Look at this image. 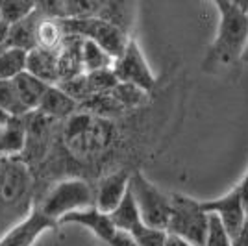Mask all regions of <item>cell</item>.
<instances>
[{"instance_id":"obj_14","label":"cell","mask_w":248,"mask_h":246,"mask_svg":"<svg viewBox=\"0 0 248 246\" xmlns=\"http://www.w3.org/2000/svg\"><path fill=\"white\" fill-rule=\"evenodd\" d=\"M26 72L39 78L48 85L58 83V52L45 48H31L26 54Z\"/></svg>"},{"instance_id":"obj_8","label":"cell","mask_w":248,"mask_h":246,"mask_svg":"<svg viewBox=\"0 0 248 246\" xmlns=\"http://www.w3.org/2000/svg\"><path fill=\"white\" fill-rule=\"evenodd\" d=\"M30 167L21 157H0V204H19L30 189Z\"/></svg>"},{"instance_id":"obj_11","label":"cell","mask_w":248,"mask_h":246,"mask_svg":"<svg viewBox=\"0 0 248 246\" xmlns=\"http://www.w3.org/2000/svg\"><path fill=\"white\" fill-rule=\"evenodd\" d=\"M132 172L128 169H119L111 174L104 176L94 189V205L100 213L109 215L117 205L123 202L124 195L130 189Z\"/></svg>"},{"instance_id":"obj_23","label":"cell","mask_w":248,"mask_h":246,"mask_svg":"<svg viewBox=\"0 0 248 246\" xmlns=\"http://www.w3.org/2000/svg\"><path fill=\"white\" fill-rule=\"evenodd\" d=\"M108 94H109L115 102L123 108L124 111H126V109H130V108L139 106V104L146 98L145 91L137 89V87H134V85H128V83H117V85H115L113 89L108 92Z\"/></svg>"},{"instance_id":"obj_15","label":"cell","mask_w":248,"mask_h":246,"mask_svg":"<svg viewBox=\"0 0 248 246\" xmlns=\"http://www.w3.org/2000/svg\"><path fill=\"white\" fill-rule=\"evenodd\" d=\"M24 117H11L10 123L0 130V154L2 157H21L24 154V148H26Z\"/></svg>"},{"instance_id":"obj_2","label":"cell","mask_w":248,"mask_h":246,"mask_svg":"<svg viewBox=\"0 0 248 246\" xmlns=\"http://www.w3.org/2000/svg\"><path fill=\"white\" fill-rule=\"evenodd\" d=\"M113 139L115 126L109 119L82 109L63 123V143L76 159L98 157L113 144Z\"/></svg>"},{"instance_id":"obj_10","label":"cell","mask_w":248,"mask_h":246,"mask_svg":"<svg viewBox=\"0 0 248 246\" xmlns=\"http://www.w3.org/2000/svg\"><path fill=\"white\" fill-rule=\"evenodd\" d=\"M56 222L43 215L41 211L33 209L30 215L24 216L19 224L11 226L10 230L0 237V246H33L35 241L52 228Z\"/></svg>"},{"instance_id":"obj_27","label":"cell","mask_w":248,"mask_h":246,"mask_svg":"<svg viewBox=\"0 0 248 246\" xmlns=\"http://www.w3.org/2000/svg\"><path fill=\"white\" fill-rule=\"evenodd\" d=\"M104 246H137V243L134 241V237L130 233H124V231H115V235L111 237V241Z\"/></svg>"},{"instance_id":"obj_20","label":"cell","mask_w":248,"mask_h":246,"mask_svg":"<svg viewBox=\"0 0 248 246\" xmlns=\"http://www.w3.org/2000/svg\"><path fill=\"white\" fill-rule=\"evenodd\" d=\"M26 50L4 46L0 54V82H13L19 74L26 72Z\"/></svg>"},{"instance_id":"obj_5","label":"cell","mask_w":248,"mask_h":246,"mask_svg":"<svg viewBox=\"0 0 248 246\" xmlns=\"http://www.w3.org/2000/svg\"><path fill=\"white\" fill-rule=\"evenodd\" d=\"M207 213L200 207V202L172 193V211L167 224V235L178 237L191 246H204L207 231Z\"/></svg>"},{"instance_id":"obj_25","label":"cell","mask_w":248,"mask_h":246,"mask_svg":"<svg viewBox=\"0 0 248 246\" xmlns=\"http://www.w3.org/2000/svg\"><path fill=\"white\" fill-rule=\"evenodd\" d=\"M130 235L134 237L137 246H167V237H169L163 230H154L145 224L137 226Z\"/></svg>"},{"instance_id":"obj_32","label":"cell","mask_w":248,"mask_h":246,"mask_svg":"<svg viewBox=\"0 0 248 246\" xmlns=\"http://www.w3.org/2000/svg\"><path fill=\"white\" fill-rule=\"evenodd\" d=\"M243 62H248V46L247 50H245V54H243Z\"/></svg>"},{"instance_id":"obj_4","label":"cell","mask_w":248,"mask_h":246,"mask_svg":"<svg viewBox=\"0 0 248 246\" xmlns=\"http://www.w3.org/2000/svg\"><path fill=\"white\" fill-rule=\"evenodd\" d=\"M130 191L137 205L141 222L148 228L165 231L169 218H170V211H172V195L161 191L141 170L132 172Z\"/></svg>"},{"instance_id":"obj_31","label":"cell","mask_w":248,"mask_h":246,"mask_svg":"<svg viewBox=\"0 0 248 246\" xmlns=\"http://www.w3.org/2000/svg\"><path fill=\"white\" fill-rule=\"evenodd\" d=\"M10 115H8V113L6 111H2V109H0V130H2V128H4V126H6V124L10 123Z\"/></svg>"},{"instance_id":"obj_30","label":"cell","mask_w":248,"mask_h":246,"mask_svg":"<svg viewBox=\"0 0 248 246\" xmlns=\"http://www.w3.org/2000/svg\"><path fill=\"white\" fill-rule=\"evenodd\" d=\"M8 33H10V26L6 22L0 21V46H6V41H8Z\"/></svg>"},{"instance_id":"obj_34","label":"cell","mask_w":248,"mask_h":246,"mask_svg":"<svg viewBox=\"0 0 248 246\" xmlns=\"http://www.w3.org/2000/svg\"><path fill=\"white\" fill-rule=\"evenodd\" d=\"M2 50H4V46H0V54H2Z\"/></svg>"},{"instance_id":"obj_16","label":"cell","mask_w":248,"mask_h":246,"mask_svg":"<svg viewBox=\"0 0 248 246\" xmlns=\"http://www.w3.org/2000/svg\"><path fill=\"white\" fill-rule=\"evenodd\" d=\"M45 19L39 8H35V11L28 15L26 19H22L21 22L10 26V33H8V41L6 46L11 48H21V50H31L35 48V30L39 26V22Z\"/></svg>"},{"instance_id":"obj_28","label":"cell","mask_w":248,"mask_h":246,"mask_svg":"<svg viewBox=\"0 0 248 246\" xmlns=\"http://www.w3.org/2000/svg\"><path fill=\"white\" fill-rule=\"evenodd\" d=\"M235 189H237L239 196H241V202L245 205V209H248V169L247 172H245V176H243V180L235 185Z\"/></svg>"},{"instance_id":"obj_13","label":"cell","mask_w":248,"mask_h":246,"mask_svg":"<svg viewBox=\"0 0 248 246\" xmlns=\"http://www.w3.org/2000/svg\"><path fill=\"white\" fill-rule=\"evenodd\" d=\"M78 109H80V104L74 102L73 98H71L69 94H65L60 87L50 85V87L46 89V92H45L39 108H37V113H41L43 117L50 119L54 123H58V121H63V123H65V121L71 119Z\"/></svg>"},{"instance_id":"obj_17","label":"cell","mask_w":248,"mask_h":246,"mask_svg":"<svg viewBox=\"0 0 248 246\" xmlns=\"http://www.w3.org/2000/svg\"><path fill=\"white\" fill-rule=\"evenodd\" d=\"M13 85H15V91L19 94V100L24 106L26 113H33L37 111L39 104H41L43 96L46 89L50 87L48 83H45L43 80L31 76L30 72H22L19 74L15 80H13Z\"/></svg>"},{"instance_id":"obj_18","label":"cell","mask_w":248,"mask_h":246,"mask_svg":"<svg viewBox=\"0 0 248 246\" xmlns=\"http://www.w3.org/2000/svg\"><path fill=\"white\" fill-rule=\"evenodd\" d=\"M109 220L113 222L115 230L124 231V233H132L137 226L143 224L130 189H128V193L124 195L123 202H121V204L117 205L113 211L109 213Z\"/></svg>"},{"instance_id":"obj_22","label":"cell","mask_w":248,"mask_h":246,"mask_svg":"<svg viewBox=\"0 0 248 246\" xmlns=\"http://www.w3.org/2000/svg\"><path fill=\"white\" fill-rule=\"evenodd\" d=\"M37 8V4L33 2H24V0H8V2H0V21L6 22L8 26H13L22 19H26L31 15Z\"/></svg>"},{"instance_id":"obj_33","label":"cell","mask_w":248,"mask_h":246,"mask_svg":"<svg viewBox=\"0 0 248 246\" xmlns=\"http://www.w3.org/2000/svg\"><path fill=\"white\" fill-rule=\"evenodd\" d=\"M245 222L248 224V209H247V216H245Z\"/></svg>"},{"instance_id":"obj_6","label":"cell","mask_w":248,"mask_h":246,"mask_svg":"<svg viewBox=\"0 0 248 246\" xmlns=\"http://www.w3.org/2000/svg\"><path fill=\"white\" fill-rule=\"evenodd\" d=\"M65 35H76L87 41L98 45L106 54H109L117 60L123 54L126 43L130 41L128 33L121 28L113 26L111 22L104 21L100 17H89V19H65L60 21Z\"/></svg>"},{"instance_id":"obj_9","label":"cell","mask_w":248,"mask_h":246,"mask_svg":"<svg viewBox=\"0 0 248 246\" xmlns=\"http://www.w3.org/2000/svg\"><path fill=\"white\" fill-rule=\"evenodd\" d=\"M200 207L206 211L207 215H215L226 228L228 235L233 237L239 230L245 226V216L247 209L241 202L237 189L233 187L230 193L218 196L215 200H204L200 202Z\"/></svg>"},{"instance_id":"obj_29","label":"cell","mask_w":248,"mask_h":246,"mask_svg":"<svg viewBox=\"0 0 248 246\" xmlns=\"http://www.w3.org/2000/svg\"><path fill=\"white\" fill-rule=\"evenodd\" d=\"M230 246H248V224L245 222V226L239 230L235 235L232 237Z\"/></svg>"},{"instance_id":"obj_1","label":"cell","mask_w":248,"mask_h":246,"mask_svg":"<svg viewBox=\"0 0 248 246\" xmlns=\"http://www.w3.org/2000/svg\"><path fill=\"white\" fill-rule=\"evenodd\" d=\"M213 6L218 10V26L204 60L206 71L237 63L248 46V4L215 2Z\"/></svg>"},{"instance_id":"obj_3","label":"cell","mask_w":248,"mask_h":246,"mask_svg":"<svg viewBox=\"0 0 248 246\" xmlns=\"http://www.w3.org/2000/svg\"><path fill=\"white\" fill-rule=\"evenodd\" d=\"M94 205V189L83 178H67L48 189L37 211L52 222H60L63 216Z\"/></svg>"},{"instance_id":"obj_26","label":"cell","mask_w":248,"mask_h":246,"mask_svg":"<svg viewBox=\"0 0 248 246\" xmlns=\"http://www.w3.org/2000/svg\"><path fill=\"white\" fill-rule=\"evenodd\" d=\"M232 237L228 235L226 228L215 215L207 216V231L204 246H230Z\"/></svg>"},{"instance_id":"obj_19","label":"cell","mask_w":248,"mask_h":246,"mask_svg":"<svg viewBox=\"0 0 248 246\" xmlns=\"http://www.w3.org/2000/svg\"><path fill=\"white\" fill-rule=\"evenodd\" d=\"M63 41H65V31H63L60 21L43 19L39 22V26L35 30V46L50 52H60Z\"/></svg>"},{"instance_id":"obj_21","label":"cell","mask_w":248,"mask_h":246,"mask_svg":"<svg viewBox=\"0 0 248 246\" xmlns=\"http://www.w3.org/2000/svg\"><path fill=\"white\" fill-rule=\"evenodd\" d=\"M80 58H82V69L83 72H96L104 71V69H111L113 65V58L109 54L94 45L93 41H82V52H80Z\"/></svg>"},{"instance_id":"obj_12","label":"cell","mask_w":248,"mask_h":246,"mask_svg":"<svg viewBox=\"0 0 248 246\" xmlns=\"http://www.w3.org/2000/svg\"><path fill=\"white\" fill-rule=\"evenodd\" d=\"M58 224H78L89 230L100 243L108 245L111 241V237L115 235V226L113 222L109 220V215L106 213H100L96 207H87V209H82V211H76V213H71V215L63 216Z\"/></svg>"},{"instance_id":"obj_24","label":"cell","mask_w":248,"mask_h":246,"mask_svg":"<svg viewBox=\"0 0 248 246\" xmlns=\"http://www.w3.org/2000/svg\"><path fill=\"white\" fill-rule=\"evenodd\" d=\"M0 109L6 111L10 117H24L28 115L24 106L19 100L13 82H0Z\"/></svg>"},{"instance_id":"obj_7","label":"cell","mask_w":248,"mask_h":246,"mask_svg":"<svg viewBox=\"0 0 248 246\" xmlns=\"http://www.w3.org/2000/svg\"><path fill=\"white\" fill-rule=\"evenodd\" d=\"M111 71L119 83L134 85L137 89L145 91L146 94L155 87L154 72L135 39H130L126 43L123 54L117 60H113Z\"/></svg>"}]
</instances>
